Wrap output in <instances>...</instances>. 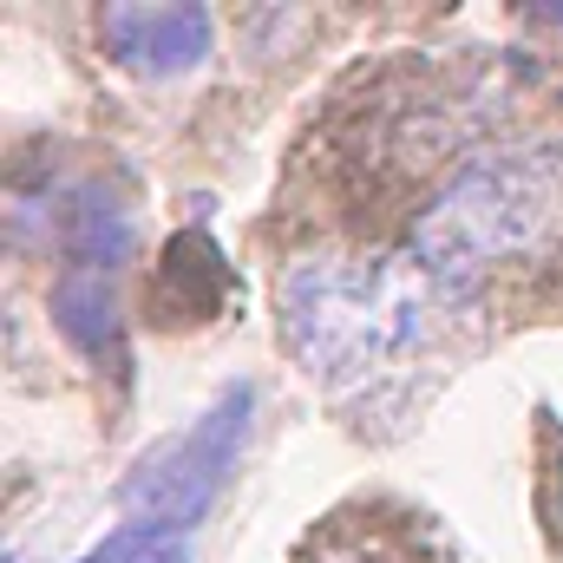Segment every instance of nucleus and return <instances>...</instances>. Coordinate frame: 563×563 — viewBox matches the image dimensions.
I'll return each instance as SVG.
<instances>
[{"label": "nucleus", "mask_w": 563, "mask_h": 563, "mask_svg": "<svg viewBox=\"0 0 563 563\" xmlns=\"http://www.w3.org/2000/svg\"><path fill=\"white\" fill-rule=\"evenodd\" d=\"M106 53L139 79H177L210 53V7H99Z\"/></svg>", "instance_id": "nucleus-4"}, {"label": "nucleus", "mask_w": 563, "mask_h": 563, "mask_svg": "<svg viewBox=\"0 0 563 563\" xmlns=\"http://www.w3.org/2000/svg\"><path fill=\"white\" fill-rule=\"evenodd\" d=\"M295 563H445L426 538H413L394 511H347L328 518Z\"/></svg>", "instance_id": "nucleus-5"}, {"label": "nucleus", "mask_w": 563, "mask_h": 563, "mask_svg": "<svg viewBox=\"0 0 563 563\" xmlns=\"http://www.w3.org/2000/svg\"><path fill=\"white\" fill-rule=\"evenodd\" d=\"M79 563H190V551H184V538H170V531L125 525V531H112L92 558H79Z\"/></svg>", "instance_id": "nucleus-7"}, {"label": "nucleus", "mask_w": 563, "mask_h": 563, "mask_svg": "<svg viewBox=\"0 0 563 563\" xmlns=\"http://www.w3.org/2000/svg\"><path fill=\"white\" fill-rule=\"evenodd\" d=\"M53 321L73 334V347L86 354H112L119 347V295L106 269H73L53 288Z\"/></svg>", "instance_id": "nucleus-6"}, {"label": "nucleus", "mask_w": 563, "mask_h": 563, "mask_svg": "<svg viewBox=\"0 0 563 563\" xmlns=\"http://www.w3.org/2000/svg\"><path fill=\"white\" fill-rule=\"evenodd\" d=\"M563 236V151L498 144L465 157L413 217V263L445 288L452 308H478L492 288Z\"/></svg>", "instance_id": "nucleus-2"}, {"label": "nucleus", "mask_w": 563, "mask_h": 563, "mask_svg": "<svg viewBox=\"0 0 563 563\" xmlns=\"http://www.w3.org/2000/svg\"><path fill=\"white\" fill-rule=\"evenodd\" d=\"M250 420H256V394L230 387L184 439L157 445L139 472L125 478V525L184 538L210 511V498L223 492V478L236 472V452L250 439Z\"/></svg>", "instance_id": "nucleus-3"}, {"label": "nucleus", "mask_w": 563, "mask_h": 563, "mask_svg": "<svg viewBox=\"0 0 563 563\" xmlns=\"http://www.w3.org/2000/svg\"><path fill=\"white\" fill-rule=\"evenodd\" d=\"M551 20H563V0H558V7H551Z\"/></svg>", "instance_id": "nucleus-8"}, {"label": "nucleus", "mask_w": 563, "mask_h": 563, "mask_svg": "<svg viewBox=\"0 0 563 563\" xmlns=\"http://www.w3.org/2000/svg\"><path fill=\"white\" fill-rule=\"evenodd\" d=\"M459 308L413 256H314L276 288V321L295 361L334 400H394L420 380Z\"/></svg>", "instance_id": "nucleus-1"}]
</instances>
